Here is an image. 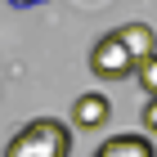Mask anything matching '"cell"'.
I'll use <instances>...</instances> for the list:
<instances>
[{"label": "cell", "instance_id": "cell-4", "mask_svg": "<svg viewBox=\"0 0 157 157\" xmlns=\"http://www.w3.org/2000/svg\"><path fill=\"white\" fill-rule=\"evenodd\" d=\"M94 157H157L153 139L139 130H121V135H108L103 144L94 148Z\"/></svg>", "mask_w": 157, "mask_h": 157}, {"label": "cell", "instance_id": "cell-3", "mask_svg": "<svg viewBox=\"0 0 157 157\" xmlns=\"http://www.w3.org/2000/svg\"><path fill=\"white\" fill-rule=\"evenodd\" d=\"M108 117H112V103H108L103 90H85V94H76V103H72V126H76V130H103Z\"/></svg>", "mask_w": 157, "mask_h": 157}, {"label": "cell", "instance_id": "cell-2", "mask_svg": "<svg viewBox=\"0 0 157 157\" xmlns=\"http://www.w3.org/2000/svg\"><path fill=\"white\" fill-rule=\"evenodd\" d=\"M90 72L103 76V81H126V76L139 72V59H135V49L126 45L121 32H108V36H99L94 49H90Z\"/></svg>", "mask_w": 157, "mask_h": 157}, {"label": "cell", "instance_id": "cell-8", "mask_svg": "<svg viewBox=\"0 0 157 157\" xmlns=\"http://www.w3.org/2000/svg\"><path fill=\"white\" fill-rule=\"evenodd\" d=\"M13 9H32V5H45V0H9Z\"/></svg>", "mask_w": 157, "mask_h": 157}, {"label": "cell", "instance_id": "cell-7", "mask_svg": "<svg viewBox=\"0 0 157 157\" xmlns=\"http://www.w3.org/2000/svg\"><path fill=\"white\" fill-rule=\"evenodd\" d=\"M144 130L157 135V94H148V103H144Z\"/></svg>", "mask_w": 157, "mask_h": 157}, {"label": "cell", "instance_id": "cell-5", "mask_svg": "<svg viewBox=\"0 0 157 157\" xmlns=\"http://www.w3.org/2000/svg\"><path fill=\"white\" fill-rule=\"evenodd\" d=\"M117 32H121V36H126V45L135 49V59H139V63H144L148 54H153V49H157V32H153V27H148V23H121Z\"/></svg>", "mask_w": 157, "mask_h": 157}, {"label": "cell", "instance_id": "cell-6", "mask_svg": "<svg viewBox=\"0 0 157 157\" xmlns=\"http://www.w3.org/2000/svg\"><path fill=\"white\" fill-rule=\"evenodd\" d=\"M139 85H144V94H157V49L139 63Z\"/></svg>", "mask_w": 157, "mask_h": 157}, {"label": "cell", "instance_id": "cell-1", "mask_svg": "<svg viewBox=\"0 0 157 157\" xmlns=\"http://www.w3.org/2000/svg\"><path fill=\"white\" fill-rule=\"evenodd\" d=\"M5 157H72V130L59 117H32L9 135Z\"/></svg>", "mask_w": 157, "mask_h": 157}]
</instances>
